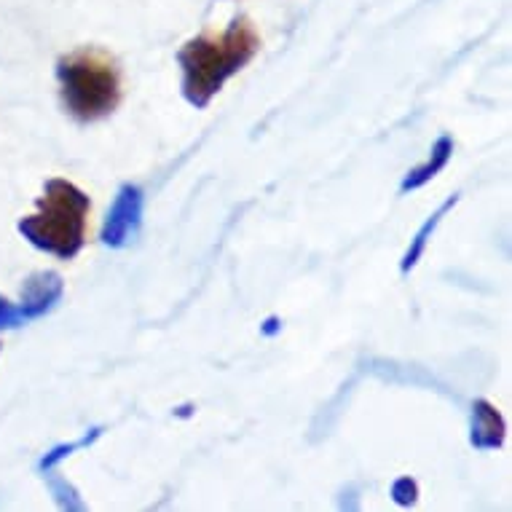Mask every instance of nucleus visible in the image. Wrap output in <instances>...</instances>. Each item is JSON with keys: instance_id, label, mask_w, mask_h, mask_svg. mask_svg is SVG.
<instances>
[{"instance_id": "1", "label": "nucleus", "mask_w": 512, "mask_h": 512, "mask_svg": "<svg viewBox=\"0 0 512 512\" xmlns=\"http://www.w3.org/2000/svg\"><path fill=\"white\" fill-rule=\"evenodd\" d=\"M261 51V35L247 17L234 19L223 33H202L185 43L177 59L183 68L185 100L204 108Z\"/></svg>"}, {"instance_id": "2", "label": "nucleus", "mask_w": 512, "mask_h": 512, "mask_svg": "<svg viewBox=\"0 0 512 512\" xmlns=\"http://www.w3.org/2000/svg\"><path fill=\"white\" fill-rule=\"evenodd\" d=\"M57 81L62 105L78 124H94L121 105V68L108 51H70L57 62Z\"/></svg>"}, {"instance_id": "3", "label": "nucleus", "mask_w": 512, "mask_h": 512, "mask_svg": "<svg viewBox=\"0 0 512 512\" xmlns=\"http://www.w3.org/2000/svg\"><path fill=\"white\" fill-rule=\"evenodd\" d=\"M89 196L68 180H51L38 199V212L19 223V231L41 250L62 261L76 258L89 231Z\"/></svg>"}]
</instances>
